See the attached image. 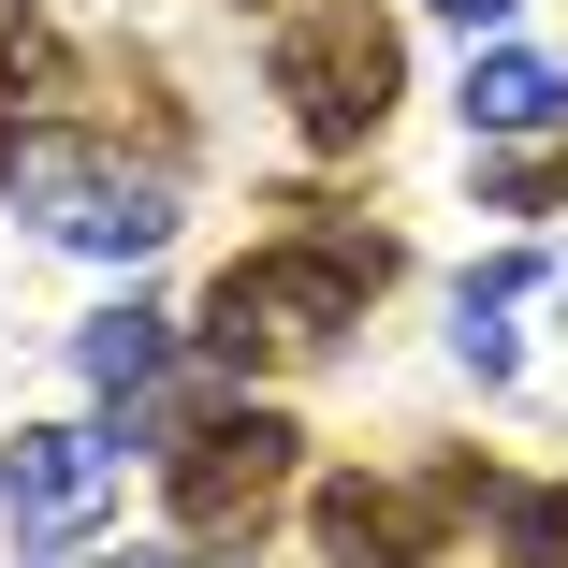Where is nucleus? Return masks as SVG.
<instances>
[{"label": "nucleus", "instance_id": "nucleus-11", "mask_svg": "<svg viewBox=\"0 0 568 568\" xmlns=\"http://www.w3.org/2000/svg\"><path fill=\"white\" fill-rule=\"evenodd\" d=\"M496 525H510V568H568V481H496Z\"/></svg>", "mask_w": 568, "mask_h": 568}, {"label": "nucleus", "instance_id": "nucleus-2", "mask_svg": "<svg viewBox=\"0 0 568 568\" xmlns=\"http://www.w3.org/2000/svg\"><path fill=\"white\" fill-rule=\"evenodd\" d=\"M394 88H408V44H394V16H365V0L277 30V102H292L306 146H365L394 118Z\"/></svg>", "mask_w": 568, "mask_h": 568}, {"label": "nucleus", "instance_id": "nucleus-4", "mask_svg": "<svg viewBox=\"0 0 568 568\" xmlns=\"http://www.w3.org/2000/svg\"><path fill=\"white\" fill-rule=\"evenodd\" d=\"M292 423L277 408H219V423H190L175 437V525L204 539V554H234V539H263L277 510H292Z\"/></svg>", "mask_w": 568, "mask_h": 568}, {"label": "nucleus", "instance_id": "nucleus-7", "mask_svg": "<svg viewBox=\"0 0 568 568\" xmlns=\"http://www.w3.org/2000/svg\"><path fill=\"white\" fill-rule=\"evenodd\" d=\"M539 292H554V263H539V248L481 263L467 292H452V351H467L481 379H510V365H525V306H539Z\"/></svg>", "mask_w": 568, "mask_h": 568}, {"label": "nucleus", "instance_id": "nucleus-8", "mask_svg": "<svg viewBox=\"0 0 568 568\" xmlns=\"http://www.w3.org/2000/svg\"><path fill=\"white\" fill-rule=\"evenodd\" d=\"M568 118V73L554 59H525V44H496V59H467V132H496V146H525V132H554Z\"/></svg>", "mask_w": 568, "mask_h": 568}, {"label": "nucleus", "instance_id": "nucleus-6", "mask_svg": "<svg viewBox=\"0 0 568 568\" xmlns=\"http://www.w3.org/2000/svg\"><path fill=\"white\" fill-rule=\"evenodd\" d=\"M102 496H118V452H102L88 423H30L16 452H0V510H16V539H88Z\"/></svg>", "mask_w": 568, "mask_h": 568}, {"label": "nucleus", "instance_id": "nucleus-12", "mask_svg": "<svg viewBox=\"0 0 568 568\" xmlns=\"http://www.w3.org/2000/svg\"><path fill=\"white\" fill-rule=\"evenodd\" d=\"M496 204H568V146H539V161H510V175H496Z\"/></svg>", "mask_w": 568, "mask_h": 568}, {"label": "nucleus", "instance_id": "nucleus-14", "mask_svg": "<svg viewBox=\"0 0 568 568\" xmlns=\"http://www.w3.org/2000/svg\"><path fill=\"white\" fill-rule=\"evenodd\" d=\"M0 175H16V118H0Z\"/></svg>", "mask_w": 568, "mask_h": 568}, {"label": "nucleus", "instance_id": "nucleus-10", "mask_svg": "<svg viewBox=\"0 0 568 568\" xmlns=\"http://www.w3.org/2000/svg\"><path fill=\"white\" fill-rule=\"evenodd\" d=\"M0 88L16 102H73V44L44 30V0H0Z\"/></svg>", "mask_w": 568, "mask_h": 568}, {"label": "nucleus", "instance_id": "nucleus-1", "mask_svg": "<svg viewBox=\"0 0 568 568\" xmlns=\"http://www.w3.org/2000/svg\"><path fill=\"white\" fill-rule=\"evenodd\" d=\"M292 219H306V234L248 248L234 277L204 292V351L219 365H321L335 335L394 292V234H365V219H335V204H292Z\"/></svg>", "mask_w": 568, "mask_h": 568}, {"label": "nucleus", "instance_id": "nucleus-9", "mask_svg": "<svg viewBox=\"0 0 568 568\" xmlns=\"http://www.w3.org/2000/svg\"><path fill=\"white\" fill-rule=\"evenodd\" d=\"M88 379L118 394V408H161V379H175V321H146V306H102V321H88Z\"/></svg>", "mask_w": 568, "mask_h": 568}, {"label": "nucleus", "instance_id": "nucleus-5", "mask_svg": "<svg viewBox=\"0 0 568 568\" xmlns=\"http://www.w3.org/2000/svg\"><path fill=\"white\" fill-rule=\"evenodd\" d=\"M16 204L59 248H88V263H146L175 234V190L132 175V161H102V146H16Z\"/></svg>", "mask_w": 568, "mask_h": 568}, {"label": "nucleus", "instance_id": "nucleus-15", "mask_svg": "<svg viewBox=\"0 0 568 568\" xmlns=\"http://www.w3.org/2000/svg\"><path fill=\"white\" fill-rule=\"evenodd\" d=\"M132 568H161V554H132Z\"/></svg>", "mask_w": 568, "mask_h": 568}, {"label": "nucleus", "instance_id": "nucleus-13", "mask_svg": "<svg viewBox=\"0 0 568 568\" xmlns=\"http://www.w3.org/2000/svg\"><path fill=\"white\" fill-rule=\"evenodd\" d=\"M437 16H467V30H481V16H510V0H437Z\"/></svg>", "mask_w": 568, "mask_h": 568}, {"label": "nucleus", "instance_id": "nucleus-3", "mask_svg": "<svg viewBox=\"0 0 568 568\" xmlns=\"http://www.w3.org/2000/svg\"><path fill=\"white\" fill-rule=\"evenodd\" d=\"M467 510H496V467H437V481H379V467H351V481L306 496V525H321L335 568H437Z\"/></svg>", "mask_w": 568, "mask_h": 568}]
</instances>
